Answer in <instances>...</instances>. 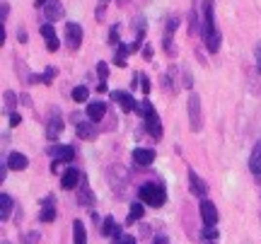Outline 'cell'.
<instances>
[{
  "instance_id": "6da1fadb",
  "label": "cell",
  "mask_w": 261,
  "mask_h": 244,
  "mask_svg": "<svg viewBox=\"0 0 261 244\" xmlns=\"http://www.w3.org/2000/svg\"><path fill=\"white\" fill-rule=\"evenodd\" d=\"M203 44L210 54L220 49V34L215 29V7L213 0H203Z\"/></svg>"
},
{
  "instance_id": "7a4b0ae2",
  "label": "cell",
  "mask_w": 261,
  "mask_h": 244,
  "mask_svg": "<svg viewBox=\"0 0 261 244\" xmlns=\"http://www.w3.org/2000/svg\"><path fill=\"white\" fill-rule=\"evenodd\" d=\"M138 196H140L143 203H148V206H152V208H160V206L167 203V191H165V186H162V184H155V182L143 184V186L138 188Z\"/></svg>"
},
{
  "instance_id": "3957f363",
  "label": "cell",
  "mask_w": 261,
  "mask_h": 244,
  "mask_svg": "<svg viewBox=\"0 0 261 244\" xmlns=\"http://www.w3.org/2000/svg\"><path fill=\"white\" fill-rule=\"evenodd\" d=\"M189 123H191V131L198 133L201 126H203V116H201V97L191 92L189 94Z\"/></svg>"
},
{
  "instance_id": "277c9868",
  "label": "cell",
  "mask_w": 261,
  "mask_h": 244,
  "mask_svg": "<svg viewBox=\"0 0 261 244\" xmlns=\"http://www.w3.org/2000/svg\"><path fill=\"white\" fill-rule=\"evenodd\" d=\"M80 44H82V27L77 22H65V46L75 51L80 49Z\"/></svg>"
},
{
  "instance_id": "5b68a950",
  "label": "cell",
  "mask_w": 261,
  "mask_h": 244,
  "mask_svg": "<svg viewBox=\"0 0 261 244\" xmlns=\"http://www.w3.org/2000/svg\"><path fill=\"white\" fill-rule=\"evenodd\" d=\"M201 220L205 227H215V223H218V208L208 198H201Z\"/></svg>"
},
{
  "instance_id": "8992f818",
  "label": "cell",
  "mask_w": 261,
  "mask_h": 244,
  "mask_svg": "<svg viewBox=\"0 0 261 244\" xmlns=\"http://www.w3.org/2000/svg\"><path fill=\"white\" fill-rule=\"evenodd\" d=\"M143 123H145V131H148L155 140H160V138H162V123H160V116H157V112H155V109H150V112L143 116Z\"/></svg>"
},
{
  "instance_id": "52a82bcc",
  "label": "cell",
  "mask_w": 261,
  "mask_h": 244,
  "mask_svg": "<svg viewBox=\"0 0 261 244\" xmlns=\"http://www.w3.org/2000/svg\"><path fill=\"white\" fill-rule=\"evenodd\" d=\"M65 128L63 119H61V114L58 112H51V116H49V121H46V140H58V135H61V131Z\"/></svg>"
},
{
  "instance_id": "ba28073f",
  "label": "cell",
  "mask_w": 261,
  "mask_h": 244,
  "mask_svg": "<svg viewBox=\"0 0 261 244\" xmlns=\"http://www.w3.org/2000/svg\"><path fill=\"white\" fill-rule=\"evenodd\" d=\"M46 152H49V157H54L56 162H73V157H75V150H73L70 145H51Z\"/></svg>"
},
{
  "instance_id": "9c48e42d",
  "label": "cell",
  "mask_w": 261,
  "mask_h": 244,
  "mask_svg": "<svg viewBox=\"0 0 261 244\" xmlns=\"http://www.w3.org/2000/svg\"><path fill=\"white\" fill-rule=\"evenodd\" d=\"M80 182H82V174H80V169H75V167H68L63 174H61V188H65V191L77 188Z\"/></svg>"
},
{
  "instance_id": "30bf717a",
  "label": "cell",
  "mask_w": 261,
  "mask_h": 244,
  "mask_svg": "<svg viewBox=\"0 0 261 244\" xmlns=\"http://www.w3.org/2000/svg\"><path fill=\"white\" fill-rule=\"evenodd\" d=\"M41 37H44V41H46V49L54 54V51H58V46H61V41H58V37H56V32H54V27H51V22H44L41 24Z\"/></svg>"
},
{
  "instance_id": "8fae6325",
  "label": "cell",
  "mask_w": 261,
  "mask_h": 244,
  "mask_svg": "<svg viewBox=\"0 0 261 244\" xmlns=\"http://www.w3.org/2000/svg\"><path fill=\"white\" fill-rule=\"evenodd\" d=\"M133 162L138 167H150L155 162V150H150V148H135L133 150Z\"/></svg>"
},
{
  "instance_id": "7c38bea8",
  "label": "cell",
  "mask_w": 261,
  "mask_h": 244,
  "mask_svg": "<svg viewBox=\"0 0 261 244\" xmlns=\"http://www.w3.org/2000/svg\"><path fill=\"white\" fill-rule=\"evenodd\" d=\"M112 99L121 107V112H135V99L130 97V92L116 90V92H112Z\"/></svg>"
},
{
  "instance_id": "4fadbf2b",
  "label": "cell",
  "mask_w": 261,
  "mask_h": 244,
  "mask_svg": "<svg viewBox=\"0 0 261 244\" xmlns=\"http://www.w3.org/2000/svg\"><path fill=\"white\" fill-rule=\"evenodd\" d=\"M189 188H191V193L198 196V198H205V196H208V186H205V182L196 174L194 169H189Z\"/></svg>"
},
{
  "instance_id": "5bb4252c",
  "label": "cell",
  "mask_w": 261,
  "mask_h": 244,
  "mask_svg": "<svg viewBox=\"0 0 261 244\" xmlns=\"http://www.w3.org/2000/svg\"><path fill=\"white\" fill-rule=\"evenodd\" d=\"M44 15H46V19H49V22H56V19H61V17L65 15L61 0H49V2L44 5Z\"/></svg>"
},
{
  "instance_id": "9a60e30c",
  "label": "cell",
  "mask_w": 261,
  "mask_h": 244,
  "mask_svg": "<svg viewBox=\"0 0 261 244\" xmlns=\"http://www.w3.org/2000/svg\"><path fill=\"white\" fill-rule=\"evenodd\" d=\"M77 203L80 206H94V193H92L87 179H82L80 186H77Z\"/></svg>"
},
{
  "instance_id": "2e32d148",
  "label": "cell",
  "mask_w": 261,
  "mask_h": 244,
  "mask_svg": "<svg viewBox=\"0 0 261 244\" xmlns=\"http://www.w3.org/2000/svg\"><path fill=\"white\" fill-rule=\"evenodd\" d=\"M177 75H179V68H177V65H174V68H169V70L162 75V87H165V92L174 94V92L179 90V87H177V80H174Z\"/></svg>"
},
{
  "instance_id": "e0dca14e",
  "label": "cell",
  "mask_w": 261,
  "mask_h": 244,
  "mask_svg": "<svg viewBox=\"0 0 261 244\" xmlns=\"http://www.w3.org/2000/svg\"><path fill=\"white\" fill-rule=\"evenodd\" d=\"M5 162H7V167H10V169H17V172L27 169V165H29L27 155H22V152H10Z\"/></svg>"
},
{
  "instance_id": "ac0fdd59",
  "label": "cell",
  "mask_w": 261,
  "mask_h": 244,
  "mask_svg": "<svg viewBox=\"0 0 261 244\" xmlns=\"http://www.w3.org/2000/svg\"><path fill=\"white\" fill-rule=\"evenodd\" d=\"M104 114H107V104H104V102H90V104H87V116H90V121H99V119H104Z\"/></svg>"
},
{
  "instance_id": "d6986e66",
  "label": "cell",
  "mask_w": 261,
  "mask_h": 244,
  "mask_svg": "<svg viewBox=\"0 0 261 244\" xmlns=\"http://www.w3.org/2000/svg\"><path fill=\"white\" fill-rule=\"evenodd\" d=\"M249 169L254 177H261V140L254 145L252 155H249Z\"/></svg>"
},
{
  "instance_id": "ffe728a7",
  "label": "cell",
  "mask_w": 261,
  "mask_h": 244,
  "mask_svg": "<svg viewBox=\"0 0 261 244\" xmlns=\"http://www.w3.org/2000/svg\"><path fill=\"white\" fill-rule=\"evenodd\" d=\"M99 232L104 237H116V235H121V227L114 223V218H104V223L99 225Z\"/></svg>"
},
{
  "instance_id": "44dd1931",
  "label": "cell",
  "mask_w": 261,
  "mask_h": 244,
  "mask_svg": "<svg viewBox=\"0 0 261 244\" xmlns=\"http://www.w3.org/2000/svg\"><path fill=\"white\" fill-rule=\"evenodd\" d=\"M73 242L87 244V232H85V223L82 220H73Z\"/></svg>"
},
{
  "instance_id": "7402d4cb",
  "label": "cell",
  "mask_w": 261,
  "mask_h": 244,
  "mask_svg": "<svg viewBox=\"0 0 261 244\" xmlns=\"http://www.w3.org/2000/svg\"><path fill=\"white\" fill-rule=\"evenodd\" d=\"M54 218H56V210H54V198L49 196V198H44V210H41V223H54Z\"/></svg>"
},
{
  "instance_id": "603a6c76",
  "label": "cell",
  "mask_w": 261,
  "mask_h": 244,
  "mask_svg": "<svg viewBox=\"0 0 261 244\" xmlns=\"http://www.w3.org/2000/svg\"><path fill=\"white\" fill-rule=\"evenodd\" d=\"M12 213V198L7 193H0V220H7Z\"/></svg>"
},
{
  "instance_id": "cb8c5ba5",
  "label": "cell",
  "mask_w": 261,
  "mask_h": 244,
  "mask_svg": "<svg viewBox=\"0 0 261 244\" xmlns=\"http://www.w3.org/2000/svg\"><path fill=\"white\" fill-rule=\"evenodd\" d=\"M143 213H145V208H143V203H133V206H130V213H129V218H126V223H129V225H133V223H138V220L143 218Z\"/></svg>"
},
{
  "instance_id": "d4e9b609",
  "label": "cell",
  "mask_w": 261,
  "mask_h": 244,
  "mask_svg": "<svg viewBox=\"0 0 261 244\" xmlns=\"http://www.w3.org/2000/svg\"><path fill=\"white\" fill-rule=\"evenodd\" d=\"M179 22H182V17H179V15H172V17L167 19V27H165V37H169V39H172V34L177 32Z\"/></svg>"
},
{
  "instance_id": "484cf974",
  "label": "cell",
  "mask_w": 261,
  "mask_h": 244,
  "mask_svg": "<svg viewBox=\"0 0 261 244\" xmlns=\"http://www.w3.org/2000/svg\"><path fill=\"white\" fill-rule=\"evenodd\" d=\"M70 97H73L75 102H87V97H90V90H87L85 85H77V87L70 92Z\"/></svg>"
},
{
  "instance_id": "4316f807",
  "label": "cell",
  "mask_w": 261,
  "mask_h": 244,
  "mask_svg": "<svg viewBox=\"0 0 261 244\" xmlns=\"http://www.w3.org/2000/svg\"><path fill=\"white\" fill-rule=\"evenodd\" d=\"M77 135H80V138H94L97 131H94L92 123H77Z\"/></svg>"
},
{
  "instance_id": "83f0119b",
  "label": "cell",
  "mask_w": 261,
  "mask_h": 244,
  "mask_svg": "<svg viewBox=\"0 0 261 244\" xmlns=\"http://www.w3.org/2000/svg\"><path fill=\"white\" fill-rule=\"evenodd\" d=\"M2 102H5V109H7L10 114H12V109H15V102H17V97H15V92H10V90H7V92L2 94Z\"/></svg>"
},
{
  "instance_id": "f1b7e54d",
  "label": "cell",
  "mask_w": 261,
  "mask_h": 244,
  "mask_svg": "<svg viewBox=\"0 0 261 244\" xmlns=\"http://www.w3.org/2000/svg\"><path fill=\"white\" fill-rule=\"evenodd\" d=\"M152 109V104H150V99H140V102H135V112L140 114V116H145L148 112Z\"/></svg>"
},
{
  "instance_id": "f546056e",
  "label": "cell",
  "mask_w": 261,
  "mask_h": 244,
  "mask_svg": "<svg viewBox=\"0 0 261 244\" xmlns=\"http://www.w3.org/2000/svg\"><path fill=\"white\" fill-rule=\"evenodd\" d=\"M138 82H140L138 87L143 90V94H148V92H150V77H148L145 73H140V75H138Z\"/></svg>"
},
{
  "instance_id": "4dcf8cb0",
  "label": "cell",
  "mask_w": 261,
  "mask_h": 244,
  "mask_svg": "<svg viewBox=\"0 0 261 244\" xmlns=\"http://www.w3.org/2000/svg\"><path fill=\"white\" fill-rule=\"evenodd\" d=\"M97 75H99V80L102 82H107V77H109V65L102 61V63H97Z\"/></svg>"
},
{
  "instance_id": "1f68e13d",
  "label": "cell",
  "mask_w": 261,
  "mask_h": 244,
  "mask_svg": "<svg viewBox=\"0 0 261 244\" xmlns=\"http://www.w3.org/2000/svg\"><path fill=\"white\" fill-rule=\"evenodd\" d=\"M112 244H135V237H130V235H116L114 240H112Z\"/></svg>"
},
{
  "instance_id": "d6a6232c",
  "label": "cell",
  "mask_w": 261,
  "mask_h": 244,
  "mask_svg": "<svg viewBox=\"0 0 261 244\" xmlns=\"http://www.w3.org/2000/svg\"><path fill=\"white\" fill-rule=\"evenodd\" d=\"M109 44H114V46H119L121 41H119V24H114L112 27V34H109Z\"/></svg>"
},
{
  "instance_id": "836d02e7",
  "label": "cell",
  "mask_w": 261,
  "mask_h": 244,
  "mask_svg": "<svg viewBox=\"0 0 261 244\" xmlns=\"http://www.w3.org/2000/svg\"><path fill=\"white\" fill-rule=\"evenodd\" d=\"M203 240H208V242L218 240V230H215V227H205V230H203Z\"/></svg>"
},
{
  "instance_id": "e575fe53",
  "label": "cell",
  "mask_w": 261,
  "mask_h": 244,
  "mask_svg": "<svg viewBox=\"0 0 261 244\" xmlns=\"http://www.w3.org/2000/svg\"><path fill=\"white\" fill-rule=\"evenodd\" d=\"M37 242H39V232H29V235L22 237V244H37Z\"/></svg>"
},
{
  "instance_id": "d590c367",
  "label": "cell",
  "mask_w": 261,
  "mask_h": 244,
  "mask_svg": "<svg viewBox=\"0 0 261 244\" xmlns=\"http://www.w3.org/2000/svg\"><path fill=\"white\" fill-rule=\"evenodd\" d=\"M54 75H56V70H54V68H46V70L41 73V80H44V82H51Z\"/></svg>"
},
{
  "instance_id": "8d00e7d4",
  "label": "cell",
  "mask_w": 261,
  "mask_h": 244,
  "mask_svg": "<svg viewBox=\"0 0 261 244\" xmlns=\"http://www.w3.org/2000/svg\"><path fill=\"white\" fill-rule=\"evenodd\" d=\"M189 32H191V34L198 32V15H196V10H191V27H189Z\"/></svg>"
},
{
  "instance_id": "74e56055",
  "label": "cell",
  "mask_w": 261,
  "mask_h": 244,
  "mask_svg": "<svg viewBox=\"0 0 261 244\" xmlns=\"http://www.w3.org/2000/svg\"><path fill=\"white\" fill-rule=\"evenodd\" d=\"M254 61H257V70L261 73V44H257V49H254Z\"/></svg>"
},
{
  "instance_id": "f35d334b",
  "label": "cell",
  "mask_w": 261,
  "mask_h": 244,
  "mask_svg": "<svg viewBox=\"0 0 261 244\" xmlns=\"http://www.w3.org/2000/svg\"><path fill=\"white\" fill-rule=\"evenodd\" d=\"M19 121H22V119H19V114H17V112H12V114H10V126H19Z\"/></svg>"
},
{
  "instance_id": "ab89813d",
  "label": "cell",
  "mask_w": 261,
  "mask_h": 244,
  "mask_svg": "<svg viewBox=\"0 0 261 244\" xmlns=\"http://www.w3.org/2000/svg\"><path fill=\"white\" fill-rule=\"evenodd\" d=\"M7 15H10V7H7V5L2 2V5H0V17H2V22L7 19Z\"/></svg>"
},
{
  "instance_id": "60d3db41",
  "label": "cell",
  "mask_w": 261,
  "mask_h": 244,
  "mask_svg": "<svg viewBox=\"0 0 261 244\" xmlns=\"http://www.w3.org/2000/svg\"><path fill=\"white\" fill-rule=\"evenodd\" d=\"M155 244H169V242H167V237H162V235H157V237H155Z\"/></svg>"
},
{
  "instance_id": "b9f144b4",
  "label": "cell",
  "mask_w": 261,
  "mask_h": 244,
  "mask_svg": "<svg viewBox=\"0 0 261 244\" xmlns=\"http://www.w3.org/2000/svg\"><path fill=\"white\" fill-rule=\"evenodd\" d=\"M17 39H19V41H22V44H24V41H27V34H24V32H22V29H19V32H17Z\"/></svg>"
},
{
  "instance_id": "7bdbcfd3",
  "label": "cell",
  "mask_w": 261,
  "mask_h": 244,
  "mask_svg": "<svg viewBox=\"0 0 261 244\" xmlns=\"http://www.w3.org/2000/svg\"><path fill=\"white\" fill-rule=\"evenodd\" d=\"M97 92H107V82H99V85H97Z\"/></svg>"
},
{
  "instance_id": "ee69618b",
  "label": "cell",
  "mask_w": 261,
  "mask_h": 244,
  "mask_svg": "<svg viewBox=\"0 0 261 244\" xmlns=\"http://www.w3.org/2000/svg\"><path fill=\"white\" fill-rule=\"evenodd\" d=\"M46 2H49V0H37V5H39V7H44Z\"/></svg>"
},
{
  "instance_id": "f6af8a7d",
  "label": "cell",
  "mask_w": 261,
  "mask_h": 244,
  "mask_svg": "<svg viewBox=\"0 0 261 244\" xmlns=\"http://www.w3.org/2000/svg\"><path fill=\"white\" fill-rule=\"evenodd\" d=\"M102 2H107V0H102Z\"/></svg>"
}]
</instances>
